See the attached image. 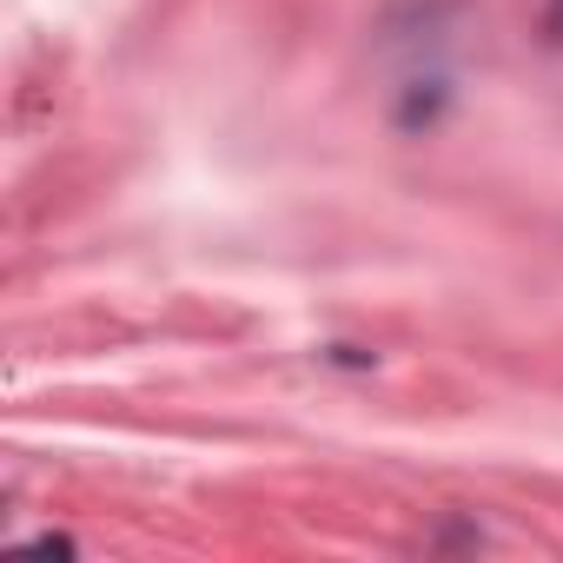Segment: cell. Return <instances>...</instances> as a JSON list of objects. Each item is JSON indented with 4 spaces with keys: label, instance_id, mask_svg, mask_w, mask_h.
<instances>
[{
    "label": "cell",
    "instance_id": "1",
    "mask_svg": "<svg viewBox=\"0 0 563 563\" xmlns=\"http://www.w3.org/2000/svg\"><path fill=\"white\" fill-rule=\"evenodd\" d=\"M332 358L339 365H372V352H358V345H332Z\"/></svg>",
    "mask_w": 563,
    "mask_h": 563
},
{
    "label": "cell",
    "instance_id": "2",
    "mask_svg": "<svg viewBox=\"0 0 563 563\" xmlns=\"http://www.w3.org/2000/svg\"><path fill=\"white\" fill-rule=\"evenodd\" d=\"M550 41H563V0L550 8Z\"/></svg>",
    "mask_w": 563,
    "mask_h": 563
}]
</instances>
